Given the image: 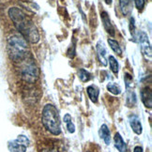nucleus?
<instances>
[{
	"label": "nucleus",
	"mask_w": 152,
	"mask_h": 152,
	"mask_svg": "<svg viewBox=\"0 0 152 152\" xmlns=\"http://www.w3.org/2000/svg\"><path fill=\"white\" fill-rule=\"evenodd\" d=\"M43 152H53V151H47V150H46V151H43Z\"/></svg>",
	"instance_id": "26"
},
{
	"label": "nucleus",
	"mask_w": 152,
	"mask_h": 152,
	"mask_svg": "<svg viewBox=\"0 0 152 152\" xmlns=\"http://www.w3.org/2000/svg\"><path fill=\"white\" fill-rule=\"evenodd\" d=\"M114 143H115V147L119 152H127V145L124 142V140L122 139L121 135L116 132L114 136Z\"/></svg>",
	"instance_id": "11"
},
{
	"label": "nucleus",
	"mask_w": 152,
	"mask_h": 152,
	"mask_svg": "<svg viewBox=\"0 0 152 152\" xmlns=\"http://www.w3.org/2000/svg\"><path fill=\"white\" fill-rule=\"evenodd\" d=\"M130 29H131L132 35L134 37L135 36V26H134V19L132 18V17L130 19Z\"/></svg>",
	"instance_id": "23"
},
{
	"label": "nucleus",
	"mask_w": 152,
	"mask_h": 152,
	"mask_svg": "<svg viewBox=\"0 0 152 152\" xmlns=\"http://www.w3.org/2000/svg\"><path fill=\"white\" fill-rule=\"evenodd\" d=\"M109 59V65H110V69L115 74H118V71H119V65H118V60L115 59V57L113 56H110L108 57Z\"/></svg>",
	"instance_id": "15"
},
{
	"label": "nucleus",
	"mask_w": 152,
	"mask_h": 152,
	"mask_svg": "<svg viewBox=\"0 0 152 152\" xmlns=\"http://www.w3.org/2000/svg\"><path fill=\"white\" fill-rule=\"evenodd\" d=\"M8 148L10 152H26L27 147L15 139L13 141H10L8 143Z\"/></svg>",
	"instance_id": "9"
},
{
	"label": "nucleus",
	"mask_w": 152,
	"mask_h": 152,
	"mask_svg": "<svg viewBox=\"0 0 152 152\" xmlns=\"http://www.w3.org/2000/svg\"><path fill=\"white\" fill-rule=\"evenodd\" d=\"M136 103V95L133 91L128 92L127 96V105L129 107H133Z\"/></svg>",
	"instance_id": "19"
},
{
	"label": "nucleus",
	"mask_w": 152,
	"mask_h": 152,
	"mask_svg": "<svg viewBox=\"0 0 152 152\" xmlns=\"http://www.w3.org/2000/svg\"><path fill=\"white\" fill-rule=\"evenodd\" d=\"M86 92L87 95H88L90 101L92 102L96 103L98 102V98H99V94H100V91H99V88L97 86H89L86 88Z\"/></svg>",
	"instance_id": "12"
},
{
	"label": "nucleus",
	"mask_w": 152,
	"mask_h": 152,
	"mask_svg": "<svg viewBox=\"0 0 152 152\" xmlns=\"http://www.w3.org/2000/svg\"><path fill=\"white\" fill-rule=\"evenodd\" d=\"M22 75H23V78L26 82L34 83L39 77V69L33 62H30L23 69Z\"/></svg>",
	"instance_id": "5"
},
{
	"label": "nucleus",
	"mask_w": 152,
	"mask_h": 152,
	"mask_svg": "<svg viewBox=\"0 0 152 152\" xmlns=\"http://www.w3.org/2000/svg\"><path fill=\"white\" fill-rule=\"evenodd\" d=\"M106 87H107V90L110 93L114 94V95H119L120 93H121L120 87L118 85H116L115 83H109Z\"/></svg>",
	"instance_id": "18"
},
{
	"label": "nucleus",
	"mask_w": 152,
	"mask_h": 152,
	"mask_svg": "<svg viewBox=\"0 0 152 152\" xmlns=\"http://www.w3.org/2000/svg\"><path fill=\"white\" fill-rule=\"evenodd\" d=\"M124 81H125V83H126V86H127L128 89L130 88V86H132V77L129 73H125V75H124Z\"/></svg>",
	"instance_id": "21"
},
{
	"label": "nucleus",
	"mask_w": 152,
	"mask_h": 152,
	"mask_svg": "<svg viewBox=\"0 0 152 152\" xmlns=\"http://www.w3.org/2000/svg\"><path fill=\"white\" fill-rule=\"evenodd\" d=\"M108 43L110 45L111 49H112L116 55H118V56H121L122 55V50H121L120 46H119V43L116 42V40L112 39H108Z\"/></svg>",
	"instance_id": "17"
},
{
	"label": "nucleus",
	"mask_w": 152,
	"mask_h": 152,
	"mask_svg": "<svg viewBox=\"0 0 152 152\" xmlns=\"http://www.w3.org/2000/svg\"><path fill=\"white\" fill-rule=\"evenodd\" d=\"M119 6L123 15L127 16L132 12V0H119Z\"/></svg>",
	"instance_id": "14"
},
{
	"label": "nucleus",
	"mask_w": 152,
	"mask_h": 152,
	"mask_svg": "<svg viewBox=\"0 0 152 152\" xmlns=\"http://www.w3.org/2000/svg\"><path fill=\"white\" fill-rule=\"evenodd\" d=\"M78 76L82 82H88L91 79L90 73L84 69H80L78 71Z\"/></svg>",
	"instance_id": "20"
},
{
	"label": "nucleus",
	"mask_w": 152,
	"mask_h": 152,
	"mask_svg": "<svg viewBox=\"0 0 152 152\" xmlns=\"http://www.w3.org/2000/svg\"><path fill=\"white\" fill-rule=\"evenodd\" d=\"M96 50H97V56L99 58V61L102 64V66H106L107 65V59H106V54H107V51L105 46L103 44L102 42L99 40L96 44Z\"/></svg>",
	"instance_id": "6"
},
{
	"label": "nucleus",
	"mask_w": 152,
	"mask_h": 152,
	"mask_svg": "<svg viewBox=\"0 0 152 152\" xmlns=\"http://www.w3.org/2000/svg\"><path fill=\"white\" fill-rule=\"evenodd\" d=\"M42 124L49 132L54 135H59L61 133V122L59 113L56 107L53 104H46L42 110Z\"/></svg>",
	"instance_id": "3"
},
{
	"label": "nucleus",
	"mask_w": 152,
	"mask_h": 152,
	"mask_svg": "<svg viewBox=\"0 0 152 152\" xmlns=\"http://www.w3.org/2000/svg\"><path fill=\"white\" fill-rule=\"evenodd\" d=\"M9 15L14 23V26L26 40L31 43H37L39 40V34L34 23L19 8H10Z\"/></svg>",
	"instance_id": "1"
},
{
	"label": "nucleus",
	"mask_w": 152,
	"mask_h": 152,
	"mask_svg": "<svg viewBox=\"0 0 152 152\" xmlns=\"http://www.w3.org/2000/svg\"><path fill=\"white\" fill-rule=\"evenodd\" d=\"M142 102L147 108H151L152 106V92L149 87H145L141 91Z\"/></svg>",
	"instance_id": "10"
},
{
	"label": "nucleus",
	"mask_w": 152,
	"mask_h": 152,
	"mask_svg": "<svg viewBox=\"0 0 152 152\" xmlns=\"http://www.w3.org/2000/svg\"><path fill=\"white\" fill-rule=\"evenodd\" d=\"M27 52V40L22 35H12L8 39V53L11 60L14 62L24 60Z\"/></svg>",
	"instance_id": "2"
},
{
	"label": "nucleus",
	"mask_w": 152,
	"mask_h": 152,
	"mask_svg": "<svg viewBox=\"0 0 152 152\" xmlns=\"http://www.w3.org/2000/svg\"><path fill=\"white\" fill-rule=\"evenodd\" d=\"M129 122H130L131 128L132 129V131L135 132L137 135H140L143 132V128H142V124L141 121H140L139 118L137 115H130L129 118Z\"/></svg>",
	"instance_id": "8"
},
{
	"label": "nucleus",
	"mask_w": 152,
	"mask_h": 152,
	"mask_svg": "<svg viewBox=\"0 0 152 152\" xmlns=\"http://www.w3.org/2000/svg\"><path fill=\"white\" fill-rule=\"evenodd\" d=\"M99 133H100L101 138L105 142V144H106V145H110V142H111V134H110L109 129H108V127L106 125H105V124L102 125Z\"/></svg>",
	"instance_id": "13"
},
{
	"label": "nucleus",
	"mask_w": 152,
	"mask_h": 152,
	"mask_svg": "<svg viewBox=\"0 0 152 152\" xmlns=\"http://www.w3.org/2000/svg\"><path fill=\"white\" fill-rule=\"evenodd\" d=\"M63 120L66 123V125H67V129H68L69 132L73 133L75 132V126H74V124L72 123V115H69V114H66L65 115H64Z\"/></svg>",
	"instance_id": "16"
},
{
	"label": "nucleus",
	"mask_w": 152,
	"mask_h": 152,
	"mask_svg": "<svg viewBox=\"0 0 152 152\" xmlns=\"http://www.w3.org/2000/svg\"><path fill=\"white\" fill-rule=\"evenodd\" d=\"M133 152H143V148H142V147H139V145H137V147L134 148Z\"/></svg>",
	"instance_id": "24"
},
{
	"label": "nucleus",
	"mask_w": 152,
	"mask_h": 152,
	"mask_svg": "<svg viewBox=\"0 0 152 152\" xmlns=\"http://www.w3.org/2000/svg\"><path fill=\"white\" fill-rule=\"evenodd\" d=\"M134 4L139 10H142L145 7V0H134Z\"/></svg>",
	"instance_id": "22"
},
{
	"label": "nucleus",
	"mask_w": 152,
	"mask_h": 152,
	"mask_svg": "<svg viewBox=\"0 0 152 152\" xmlns=\"http://www.w3.org/2000/svg\"><path fill=\"white\" fill-rule=\"evenodd\" d=\"M138 42L140 44V49L143 56L148 60H151V56H152V52H151V45L149 43L148 37L147 33H145L143 31L139 32L138 34Z\"/></svg>",
	"instance_id": "4"
},
{
	"label": "nucleus",
	"mask_w": 152,
	"mask_h": 152,
	"mask_svg": "<svg viewBox=\"0 0 152 152\" xmlns=\"http://www.w3.org/2000/svg\"><path fill=\"white\" fill-rule=\"evenodd\" d=\"M104 1H105V3H106L107 5H111V4H112L113 0H104Z\"/></svg>",
	"instance_id": "25"
},
{
	"label": "nucleus",
	"mask_w": 152,
	"mask_h": 152,
	"mask_svg": "<svg viewBox=\"0 0 152 152\" xmlns=\"http://www.w3.org/2000/svg\"><path fill=\"white\" fill-rule=\"evenodd\" d=\"M101 17H102V25H103L104 29L106 30V32L108 34H110L111 36L114 37L115 36V28H114L112 22L110 20L109 14L106 12V11H102L101 13Z\"/></svg>",
	"instance_id": "7"
}]
</instances>
